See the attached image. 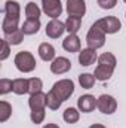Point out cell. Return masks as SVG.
<instances>
[{
	"label": "cell",
	"instance_id": "obj_16",
	"mask_svg": "<svg viewBox=\"0 0 126 128\" xmlns=\"http://www.w3.org/2000/svg\"><path fill=\"white\" fill-rule=\"evenodd\" d=\"M18 22H19V18H13V16H4L3 18V22H1V30L6 34H10L15 30H18Z\"/></svg>",
	"mask_w": 126,
	"mask_h": 128
},
{
	"label": "cell",
	"instance_id": "obj_14",
	"mask_svg": "<svg viewBox=\"0 0 126 128\" xmlns=\"http://www.w3.org/2000/svg\"><path fill=\"white\" fill-rule=\"evenodd\" d=\"M28 104H30L31 110H45V107H46V94H43L42 91L36 92V94H31L30 100H28Z\"/></svg>",
	"mask_w": 126,
	"mask_h": 128
},
{
	"label": "cell",
	"instance_id": "obj_1",
	"mask_svg": "<svg viewBox=\"0 0 126 128\" xmlns=\"http://www.w3.org/2000/svg\"><path fill=\"white\" fill-rule=\"evenodd\" d=\"M116 68V57L111 52H104L98 57V66L95 68V79L96 80H108Z\"/></svg>",
	"mask_w": 126,
	"mask_h": 128
},
{
	"label": "cell",
	"instance_id": "obj_6",
	"mask_svg": "<svg viewBox=\"0 0 126 128\" xmlns=\"http://www.w3.org/2000/svg\"><path fill=\"white\" fill-rule=\"evenodd\" d=\"M42 9L43 12L51 16L52 20H57L63 14V4L61 0H42Z\"/></svg>",
	"mask_w": 126,
	"mask_h": 128
},
{
	"label": "cell",
	"instance_id": "obj_27",
	"mask_svg": "<svg viewBox=\"0 0 126 128\" xmlns=\"http://www.w3.org/2000/svg\"><path fill=\"white\" fill-rule=\"evenodd\" d=\"M63 103L57 98V97L54 96L51 91L46 94V106L49 107V109H52V110H57V109H60V106H61Z\"/></svg>",
	"mask_w": 126,
	"mask_h": 128
},
{
	"label": "cell",
	"instance_id": "obj_31",
	"mask_svg": "<svg viewBox=\"0 0 126 128\" xmlns=\"http://www.w3.org/2000/svg\"><path fill=\"white\" fill-rule=\"evenodd\" d=\"M116 3H117V0H98L99 8H102V9H113L116 6Z\"/></svg>",
	"mask_w": 126,
	"mask_h": 128
},
{
	"label": "cell",
	"instance_id": "obj_22",
	"mask_svg": "<svg viewBox=\"0 0 126 128\" xmlns=\"http://www.w3.org/2000/svg\"><path fill=\"white\" fill-rule=\"evenodd\" d=\"M40 14H42V10H40V8L34 2L27 3V6H25V15H27L28 20H39Z\"/></svg>",
	"mask_w": 126,
	"mask_h": 128
},
{
	"label": "cell",
	"instance_id": "obj_5",
	"mask_svg": "<svg viewBox=\"0 0 126 128\" xmlns=\"http://www.w3.org/2000/svg\"><path fill=\"white\" fill-rule=\"evenodd\" d=\"M86 43L89 48L92 49H99L104 46L105 43V33L101 32L99 28H96L92 26V28L88 32V36H86Z\"/></svg>",
	"mask_w": 126,
	"mask_h": 128
},
{
	"label": "cell",
	"instance_id": "obj_30",
	"mask_svg": "<svg viewBox=\"0 0 126 128\" xmlns=\"http://www.w3.org/2000/svg\"><path fill=\"white\" fill-rule=\"evenodd\" d=\"M9 43H7V40H1V54H0V60L3 61V60H6L7 57H9Z\"/></svg>",
	"mask_w": 126,
	"mask_h": 128
},
{
	"label": "cell",
	"instance_id": "obj_25",
	"mask_svg": "<svg viewBox=\"0 0 126 128\" xmlns=\"http://www.w3.org/2000/svg\"><path fill=\"white\" fill-rule=\"evenodd\" d=\"M79 118H80V115H79V112H77L74 107L65 109V112H64V121H65V122H68V124H76V122L79 121Z\"/></svg>",
	"mask_w": 126,
	"mask_h": 128
},
{
	"label": "cell",
	"instance_id": "obj_26",
	"mask_svg": "<svg viewBox=\"0 0 126 128\" xmlns=\"http://www.w3.org/2000/svg\"><path fill=\"white\" fill-rule=\"evenodd\" d=\"M42 88H43L42 79H39V78H31V79H28V92H30V96H31V94H36V92H40Z\"/></svg>",
	"mask_w": 126,
	"mask_h": 128
},
{
	"label": "cell",
	"instance_id": "obj_33",
	"mask_svg": "<svg viewBox=\"0 0 126 128\" xmlns=\"http://www.w3.org/2000/svg\"><path fill=\"white\" fill-rule=\"evenodd\" d=\"M89 128H107V127H104V125H101V124H94V125H91Z\"/></svg>",
	"mask_w": 126,
	"mask_h": 128
},
{
	"label": "cell",
	"instance_id": "obj_28",
	"mask_svg": "<svg viewBox=\"0 0 126 128\" xmlns=\"http://www.w3.org/2000/svg\"><path fill=\"white\" fill-rule=\"evenodd\" d=\"M31 121L37 125V124H42L43 119H45V110H31V115H30Z\"/></svg>",
	"mask_w": 126,
	"mask_h": 128
},
{
	"label": "cell",
	"instance_id": "obj_19",
	"mask_svg": "<svg viewBox=\"0 0 126 128\" xmlns=\"http://www.w3.org/2000/svg\"><path fill=\"white\" fill-rule=\"evenodd\" d=\"M12 91L18 96L28 92V79H13L12 80Z\"/></svg>",
	"mask_w": 126,
	"mask_h": 128
},
{
	"label": "cell",
	"instance_id": "obj_4",
	"mask_svg": "<svg viewBox=\"0 0 126 128\" xmlns=\"http://www.w3.org/2000/svg\"><path fill=\"white\" fill-rule=\"evenodd\" d=\"M94 27L99 28L101 32H104L105 34H113V33H117L122 28V22L116 16H105V18L98 20L94 24Z\"/></svg>",
	"mask_w": 126,
	"mask_h": 128
},
{
	"label": "cell",
	"instance_id": "obj_12",
	"mask_svg": "<svg viewBox=\"0 0 126 128\" xmlns=\"http://www.w3.org/2000/svg\"><path fill=\"white\" fill-rule=\"evenodd\" d=\"M80 39L77 37V34H68L65 39L63 40V48L67 51V52H79L80 51Z\"/></svg>",
	"mask_w": 126,
	"mask_h": 128
},
{
	"label": "cell",
	"instance_id": "obj_11",
	"mask_svg": "<svg viewBox=\"0 0 126 128\" xmlns=\"http://www.w3.org/2000/svg\"><path fill=\"white\" fill-rule=\"evenodd\" d=\"M70 68H71V61H70L68 58H64V57L55 58V60L52 61V64H51V72L55 73V74L67 73Z\"/></svg>",
	"mask_w": 126,
	"mask_h": 128
},
{
	"label": "cell",
	"instance_id": "obj_21",
	"mask_svg": "<svg viewBox=\"0 0 126 128\" xmlns=\"http://www.w3.org/2000/svg\"><path fill=\"white\" fill-rule=\"evenodd\" d=\"M95 80H96L95 76L91 74V73H82V74L79 76V84H80L82 88H85V90H91L95 85Z\"/></svg>",
	"mask_w": 126,
	"mask_h": 128
},
{
	"label": "cell",
	"instance_id": "obj_9",
	"mask_svg": "<svg viewBox=\"0 0 126 128\" xmlns=\"http://www.w3.org/2000/svg\"><path fill=\"white\" fill-rule=\"evenodd\" d=\"M64 32H65V24L60 20H52L46 26V36L51 39H58L60 36H63Z\"/></svg>",
	"mask_w": 126,
	"mask_h": 128
},
{
	"label": "cell",
	"instance_id": "obj_23",
	"mask_svg": "<svg viewBox=\"0 0 126 128\" xmlns=\"http://www.w3.org/2000/svg\"><path fill=\"white\" fill-rule=\"evenodd\" d=\"M22 39H24V32H22V28H18V30H15L13 33L4 36V40H7L9 45H19V43L22 42Z\"/></svg>",
	"mask_w": 126,
	"mask_h": 128
},
{
	"label": "cell",
	"instance_id": "obj_8",
	"mask_svg": "<svg viewBox=\"0 0 126 128\" xmlns=\"http://www.w3.org/2000/svg\"><path fill=\"white\" fill-rule=\"evenodd\" d=\"M67 14H68V16H79V18H82L86 14V3H85V0H67Z\"/></svg>",
	"mask_w": 126,
	"mask_h": 128
},
{
	"label": "cell",
	"instance_id": "obj_18",
	"mask_svg": "<svg viewBox=\"0 0 126 128\" xmlns=\"http://www.w3.org/2000/svg\"><path fill=\"white\" fill-rule=\"evenodd\" d=\"M82 27V18L79 16H68L65 21V30L68 32V34H76Z\"/></svg>",
	"mask_w": 126,
	"mask_h": 128
},
{
	"label": "cell",
	"instance_id": "obj_32",
	"mask_svg": "<svg viewBox=\"0 0 126 128\" xmlns=\"http://www.w3.org/2000/svg\"><path fill=\"white\" fill-rule=\"evenodd\" d=\"M43 128H60L57 124H48V125H45Z\"/></svg>",
	"mask_w": 126,
	"mask_h": 128
},
{
	"label": "cell",
	"instance_id": "obj_17",
	"mask_svg": "<svg viewBox=\"0 0 126 128\" xmlns=\"http://www.w3.org/2000/svg\"><path fill=\"white\" fill-rule=\"evenodd\" d=\"M19 10H21L19 3H16V2H13V0H7V2L4 3V9H3L4 16L19 18Z\"/></svg>",
	"mask_w": 126,
	"mask_h": 128
},
{
	"label": "cell",
	"instance_id": "obj_7",
	"mask_svg": "<svg viewBox=\"0 0 126 128\" xmlns=\"http://www.w3.org/2000/svg\"><path fill=\"white\" fill-rule=\"evenodd\" d=\"M96 107L99 109L101 113H104V115H111V113H114L116 109H117V101H116L114 97L102 94V96L98 98V106H96Z\"/></svg>",
	"mask_w": 126,
	"mask_h": 128
},
{
	"label": "cell",
	"instance_id": "obj_2",
	"mask_svg": "<svg viewBox=\"0 0 126 128\" xmlns=\"http://www.w3.org/2000/svg\"><path fill=\"white\" fill-rule=\"evenodd\" d=\"M51 92L63 103V101H65L67 98H70L71 94L74 92V84H73V80H70V79L58 80V82L54 84Z\"/></svg>",
	"mask_w": 126,
	"mask_h": 128
},
{
	"label": "cell",
	"instance_id": "obj_24",
	"mask_svg": "<svg viewBox=\"0 0 126 128\" xmlns=\"http://www.w3.org/2000/svg\"><path fill=\"white\" fill-rule=\"evenodd\" d=\"M12 115V106L7 101H0V122H6Z\"/></svg>",
	"mask_w": 126,
	"mask_h": 128
},
{
	"label": "cell",
	"instance_id": "obj_34",
	"mask_svg": "<svg viewBox=\"0 0 126 128\" xmlns=\"http://www.w3.org/2000/svg\"><path fill=\"white\" fill-rule=\"evenodd\" d=\"M125 3H126V0H125Z\"/></svg>",
	"mask_w": 126,
	"mask_h": 128
},
{
	"label": "cell",
	"instance_id": "obj_10",
	"mask_svg": "<svg viewBox=\"0 0 126 128\" xmlns=\"http://www.w3.org/2000/svg\"><path fill=\"white\" fill-rule=\"evenodd\" d=\"M77 106H79V110H80V112L89 113V112H92L95 107L98 106V100H95V97L91 96V94H86V96L79 97Z\"/></svg>",
	"mask_w": 126,
	"mask_h": 128
},
{
	"label": "cell",
	"instance_id": "obj_15",
	"mask_svg": "<svg viewBox=\"0 0 126 128\" xmlns=\"http://www.w3.org/2000/svg\"><path fill=\"white\" fill-rule=\"evenodd\" d=\"M39 57L43 61H52L55 58V48L51 43H42L39 46Z\"/></svg>",
	"mask_w": 126,
	"mask_h": 128
},
{
	"label": "cell",
	"instance_id": "obj_3",
	"mask_svg": "<svg viewBox=\"0 0 126 128\" xmlns=\"http://www.w3.org/2000/svg\"><path fill=\"white\" fill-rule=\"evenodd\" d=\"M36 58L33 57L31 52L28 51H21L15 55V66L19 72L22 73H30L36 68Z\"/></svg>",
	"mask_w": 126,
	"mask_h": 128
},
{
	"label": "cell",
	"instance_id": "obj_29",
	"mask_svg": "<svg viewBox=\"0 0 126 128\" xmlns=\"http://www.w3.org/2000/svg\"><path fill=\"white\" fill-rule=\"evenodd\" d=\"M9 91H12V80L1 79L0 80V94H7Z\"/></svg>",
	"mask_w": 126,
	"mask_h": 128
},
{
	"label": "cell",
	"instance_id": "obj_13",
	"mask_svg": "<svg viewBox=\"0 0 126 128\" xmlns=\"http://www.w3.org/2000/svg\"><path fill=\"white\" fill-rule=\"evenodd\" d=\"M98 60V55H96V49H92V48H86L83 51L79 52V63L85 67L94 64L95 61Z\"/></svg>",
	"mask_w": 126,
	"mask_h": 128
},
{
	"label": "cell",
	"instance_id": "obj_20",
	"mask_svg": "<svg viewBox=\"0 0 126 128\" xmlns=\"http://www.w3.org/2000/svg\"><path fill=\"white\" fill-rule=\"evenodd\" d=\"M40 30V21L39 20H25V22L22 24V32L24 34H36Z\"/></svg>",
	"mask_w": 126,
	"mask_h": 128
}]
</instances>
